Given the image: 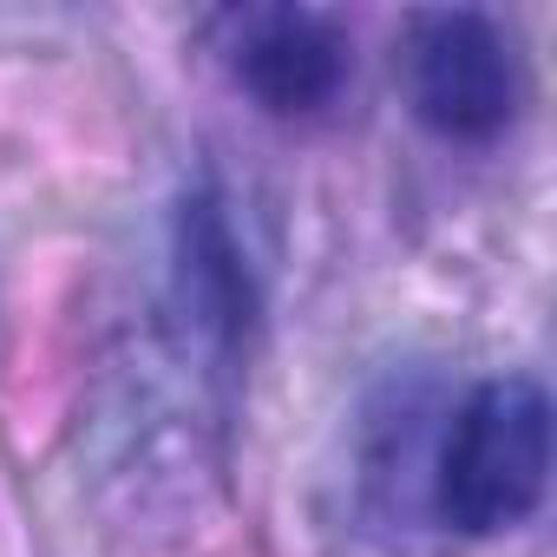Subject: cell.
I'll return each instance as SVG.
<instances>
[{"label": "cell", "mask_w": 557, "mask_h": 557, "mask_svg": "<svg viewBox=\"0 0 557 557\" xmlns=\"http://www.w3.org/2000/svg\"><path fill=\"white\" fill-rule=\"evenodd\" d=\"M550 485V400L531 374H498L466 394L433 466V511L459 537L518 531Z\"/></svg>", "instance_id": "6da1fadb"}, {"label": "cell", "mask_w": 557, "mask_h": 557, "mask_svg": "<svg viewBox=\"0 0 557 557\" xmlns=\"http://www.w3.org/2000/svg\"><path fill=\"white\" fill-rule=\"evenodd\" d=\"M400 79H407L413 119L446 145H485L518 119L511 40L472 8L413 14L400 40Z\"/></svg>", "instance_id": "7a4b0ae2"}, {"label": "cell", "mask_w": 557, "mask_h": 557, "mask_svg": "<svg viewBox=\"0 0 557 557\" xmlns=\"http://www.w3.org/2000/svg\"><path fill=\"white\" fill-rule=\"evenodd\" d=\"M216 53L275 119H309L348 86V34L322 8H236L216 21Z\"/></svg>", "instance_id": "3957f363"}, {"label": "cell", "mask_w": 557, "mask_h": 557, "mask_svg": "<svg viewBox=\"0 0 557 557\" xmlns=\"http://www.w3.org/2000/svg\"><path fill=\"white\" fill-rule=\"evenodd\" d=\"M171 296L184 315V335L210 361H236L256 329V283L236 249V230L210 190L184 197L177 236H171Z\"/></svg>", "instance_id": "277c9868"}]
</instances>
